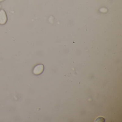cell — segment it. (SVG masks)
<instances>
[{
    "label": "cell",
    "mask_w": 122,
    "mask_h": 122,
    "mask_svg": "<svg viewBox=\"0 0 122 122\" xmlns=\"http://www.w3.org/2000/svg\"><path fill=\"white\" fill-rule=\"evenodd\" d=\"M1 7V5H0V8Z\"/></svg>",
    "instance_id": "5b68a950"
},
{
    "label": "cell",
    "mask_w": 122,
    "mask_h": 122,
    "mask_svg": "<svg viewBox=\"0 0 122 122\" xmlns=\"http://www.w3.org/2000/svg\"><path fill=\"white\" fill-rule=\"evenodd\" d=\"M5 0H0V2H2V1H4Z\"/></svg>",
    "instance_id": "277c9868"
},
{
    "label": "cell",
    "mask_w": 122,
    "mask_h": 122,
    "mask_svg": "<svg viewBox=\"0 0 122 122\" xmlns=\"http://www.w3.org/2000/svg\"><path fill=\"white\" fill-rule=\"evenodd\" d=\"M7 15L5 10H0V24L4 25L7 22Z\"/></svg>",
    "instance_id": "6da1fadb"
},
{
    "label": "cell",
    "mask_w": 122,
    "mask_h": 122,
    "mask_svg": "<svg viewBox=\"0 0 122 122\" xmlns=\"http://www.w3.org/2000/svg\"><path fill=\"white\" fill-rule=\"evenodd\" d=\"M105 119L102 117L98 118L96 121V122H104Z\"/></svg>",
    "instance_id": "3957f363"
},
{
    "label": "cell",
    "mask_w": 122,
    "mask_h": 122,
    "mask_svg": "<svg viewBox=\"0 0 122 122\" xmlns=\"http://www.w3.org/2000/svg\"><path fill=\"white\" fill-rule=\"evenodd\" d=\"M44 66L42 64H40L36 66L33 69V72L36 75L41 74L44 70Z\"/></svg>",
    "instance_id": "7a4b0ae2"
}]
</instances>
